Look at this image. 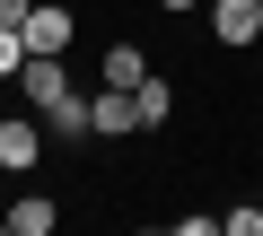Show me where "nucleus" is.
Listing matches in <instances>:
<instances>
[{
  "mask_svg": "<svg viewBox=\"0 0 263 236\" xmlns=\"http://www.w3.org/2000/svg\"><path fill=\"white\" fill-rule=\"evenodd\" d=\"M141 114H132V88H97L88 96V140H132Z\"/></svg>",
  "mask_w": 263,
  "mask_h": 236,
  "instance_id": "1",
  "label": "nucleus"
},
{
  "mask_svg": "<svg viewBox=\"0 0 263 236\" xmlns=\"http://www.w3.org/2000/svg\"><path fill=\"white\" fill-rule=\"evenodd\" d=\"M211 35H219L228 53H246V44L263 35V0H211Z\"/></svg>",
  "mask_w": 263,
  "mask_h": 236,
  "instance_id": "2",
  "label": "nucleus"
},
{
  "mask_svg": "<svg viewBox=\"0 0 263 236\" xmlns=\"http://www.w3.org/2000/svg\"><path fill=\"white\" fill-rule=\"evenodd\" d=\"M18 79H27V105H35V114H53V105L70 96V70H62V53H27V70H18Z\"/></svg>",
  "mask_w": 263,
  "mask_h": 236,
  "instance_id": "3",
  "label": "nucleus"
},
{
  "mask_svg": "<svg viewBox=\"0 0 263 236\" xmlns=\"http://www.w3.org/2000/svg\"><path fill=\"white\" fill-rule=\"evenodd\" d=\"M18 35H27V53H70V9H62V0H35Z\"/></svg>",
  "mask_w": 263,
  "mask_h": 236,
  "instance_id": "4",
  "label": "nucleus"
},
{
  "mask_svg": "<svg viewBox=\"0 0 263 236\" xmlns=\"http://www.w3.org/2000/svg\"><path fill=\"white\" fill-rule=\"evenodd\" d=\"M35 158H44L35 114H9V123H0V166H35Z\"/></svg>",
  "mask_w": 263,
  "mask_h": 236,
  "instance_id": "5",
  "label": "nucleus"
},
{
  "mask_svg": "<svg viewBox=\"0 0 263 236\" xmlns=\"http://www.w3.org/2000/svg\"><path fill=\"white\" fill-rule=\"evenodd\" d=\"M132 114H141V132H158V123H167V114H176V88H167V79L149 70L141 88H132Z\"/></svg>",
  "mask_w": 263,
  "mask_h": 236,
  "instance_id": "6",
  "label": "nucleus"
},
{
  "mask_svg": "<svg viewBox=\"0 0 263 236\" xmlns=\"http://www.w3.org/2000/svg\"><path fill=\"white\" fill-rule=\"evenodd\" d=\"M141 79H149V53L141 44H114L105 53V88H141Z\"/></svg>",
  "mask_w": 263,
  "mask_h": 236,
  "instance_id": "7",
  "label": "nucleus"
},
{
  "mask_svg": "<svg viewBox=\"0 0 263 236\" xmlns=\"http://www.w3.org/2000/svg\"><path fill=\"white\" fill-rule=\"evenodd\" d=\"M53 219H62L53 201H9V227L18 236H53Z\"/></svg>",
  "mask_w": 263,
  "mask_h": 236,
  "instance_id": "8",
  "label": "nucleus"
},
{
  "mask_svg": "<svg viewBox=\"0 0 263 236\" xmlns=\"http://www.w3.org/2000/svg\"><path fill=\"white\" fill-rule=\"evenodd\" d=\"M9 70H27V35H18V27H0V79H9Z\"/></svg>",
  "mask_w": 263,
  "mask_h": 236,
  "instance_id": "9",
  "label": "nucleus"
},
{
  "mask_svg": "<svg viewBox=\"0 0 263 236\" xmlns=\"http://www.w3.org/2000/svg\"><path fill=\"white\" fill-rule=\"evenodd\" d=\"M219 227H228V236H263V210H228Z\"/></svg>",
  "mask_w": 263,
  "mask_h": 236,
  "instance_id": "10",
  "label": "nucleus"
},
{
  "mask_svg": "<svg viewBox=\"0 0 263 236\" xmlns=\"http://www.w3.org/2000/svg\"><path fill=\"white\" fill-rule=\"evenodd\" d=\"M27 9H35V0H0V27H27Z\"/></svg>",
  "mask_w": 263,
  "mask_h": 236,
  "instance_id": "11",
  "label": "nucleus"
},
{
  "mask_svg": "<svg viewBox=\"0 0 263 236\" xmlns=\"http://www.w3.org/2000/svg\"><path fill=\"white\" fill-rule=\"evenodd\" d=\"M158 9H193V0H158Z\"/></svg>",
  "mask_w": 263,
  "mask_h": 236,
  "instance_id": "12",
  "label": "nucleus"
}]
</instances>
